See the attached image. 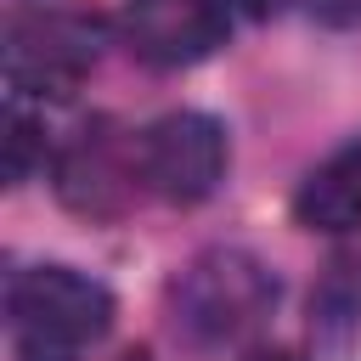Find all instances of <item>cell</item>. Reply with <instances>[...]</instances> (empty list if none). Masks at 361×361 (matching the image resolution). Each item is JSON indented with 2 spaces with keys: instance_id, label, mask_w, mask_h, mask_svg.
<instances>
[{
  "instance_id": "cell-1",
  "label": "cell",
  "mask_w": 361,
  "mask_h": 361,
  "mask_svg": "<svg viewBox=\"0 0 361 361\" xmlns=\"http://www.w3.org/2000/svg\"><path fill=\"white\" fill-rule=\"evenodd\" d=\"M6 327L23 361H85L113 327V293L73 265H28L6 288Z\"/></svg>"
},
{
  "instance_id": "cell-3",
  "label": "cell",
  "mask_w": 361,
  "mask_h": 361,
  "mask_svg": "<svg viewBox=\"0 0 361 361\" xmlns=\"http://www.w3.org/2000/svg\"><path fill=\"white\" fill-rule=\"evenodd\" d=\"M96 68V28L68 11H34L6 28V85L11 96L68 102Z\"/></svg>"
},
{
  "instance_id": "cell-12",
  "label": "cell",
  "mask_w": 361,
  "mask_h": 361,
  "mask_svg": "<svg viewBox=\"0 0 361 361\" xmlns=\"http://www.w3.org/2000/svg\"><path fill=\"white\" fill-rule=\"evenodd\" d=\"M124 361H152V355H147V350H130V355H124Z\"/></svg>"
},
{
  "instance_id": "cell-7",
  "label": "cell",
  "mask_w": 361,
  "mask_h": 361,
  "mask_svg": "<svg viewBox=\"0 0 361 361\" xmlns=\"http://www.w3.org/2000/svg\"><path fill=\"white\" fill-rule=\"evenodd\" d=\"M293 214L310 231H355L361 226V141L305 175V186L293 192Z\"/></svg>"
},
{
  "instance_id": "cell-9",
  "label": "cell",
  "mask_w": 361,
  "mask_h": 361,
  "mask_svg": "<svg viewBox=\"0 0 361 361\" xmlns=\"http://www.w3.org/2000/svg\"><path fill=\"white\" fill-rule=\"evenodd\" d=\"M310 6H316L327 23H355V17H361V0H310Z\"/></svg>"
},
{
  "instance_id": "cell-10",
  "label": "cell",
  "mask_w": 361,
  "mask_h": 361,
  "mask_svg": "<svg viewBox=\"0 0 361 361\" xmlns=\"http://www.w3.org/2000/svg\"><path fill=\"white\" fill-rule=\"evenodd\" d=\"M226 6H237L243 17H259V23H265V17H282V11H288V0H226Z\"/></svg>"
},
{
  "instance_id": "cell-5",
  "label": "cell",
  "mask_w": 361,
  "mask_h": 361,
  "mask_svg": "<svg viewBox=\"0 0 361 361\" xmlns=\"http://www.w3.org/2000/svg\"><path fill=\"white\" fill-rule=\"evenodd\" d=\"M141 180V141L130 147L113 118H90L73 130V141L56 152V192L79 214H118Z\"/></svg>"
},
{
  "instance_id": "cell-11",
  "label": "cell",
  "mask_w": 361,
  "mask_h": 361,
  "mask_svg": "<svg viewBox=\"0 0 361 361\" xmlns=\"http://www.w3.org/2000/svg\"><path fill=\"white\" fill-rule=\"evenodd\" d=\"M248 361H299V355H293V350H254Z\"/></svg>"
},
{
  "instance_id": "cell-8",
  "label": "cell",
  "mask_w": 361,
  "mask_h": 361,
  "mask_svg": "<svg viewBox=\"0 0 361 361\" xmlns=\"http://www.w3.org/2000/svg\"><path fill=\"white\" fill-rule=\"evenodd\" d=\"M34 152H45L39 124H34V118H23V113H11V118H6V175H11V180H28Z\"/></svg>"
},
{
  "instance_id": "cell-4",
  "label": "cell",
  "mask_w": 361,
  "mask_h": 361,
  "mask_svg": "<svg viewBox=\"0 0 361 361\" xmlns=\"http://www.w3.org/2000/svg\"><path fill=\"white\" fill-rule=\"evenodd\" d=\"M226 180V130L209 113H164L141 130V186L164 203H203Z\"/></svg>"
},
{
  "instance_id": "cell-6",
  "label": "cell",
  "mask_w": 361,
  "mask_h": 361,
  "mask_svg": "<svg viewBox=\"0 0 361 361\" xmlns=\"http://www.w3.org/2000/svg\"><path fill=\"white\" fill-rule=\"evenodd\" d=\"M124 39L152 68H192L226 45V0H124Z\"/></svg>"
},
{
  "instance_id": "cell-2",
  "label": "cell",
  "mask_w": 361,
  "mask_h": 361,
  "mask_svg": "<svg viewBox=\"0 0 361 361\" xmlns=\"http://www.w3.org/2000/svg\"><path fill=\"white\" fill-rule=\"evenodd\" d=\"M276 305V276L243 248L197 254L175 282V322L192 344H231Z\"/></svg>"
}]
</instances>
